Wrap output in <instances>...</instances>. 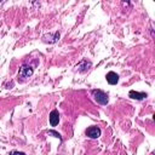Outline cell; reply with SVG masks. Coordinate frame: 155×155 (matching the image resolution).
Returning <instances> with one entry per match:
<instances>
[{"mask_svg": "<svg viewBox=\"0 0 155 155\" xmlns=\"http://www.w3.org/2000/svg\"><path fill=\"white\" fill-rule=\"evenodd\" d=\"M92 96H93V99H94L98 104H101V105H105V104H108V102H109L108 94H107L105 92L101 91V90H93V91H92Z\"/></svg>", "mask_w": 155, "mask_h": 155, "instance_id": "obj_1", "label": "cell"}, {"mask_svg": "<svg viewBox=\"0 0 155 155\" xmlns=\"http://www.w3.org/2000/svg\"><path fill=\"white\" fill-rule=\"evenodd\" d=\"M33 68L30 65H27V64H23L21 68H19V71H18V78H22V79H27L29 76L33 75Z\"/></svg>", "mask_w": 155, "mask_h": 155, "instance_id": "obj_2", "label": "cell"}, {"mask_svg": "<svg viewBox=\"0 0 155 155\" xmlns=\"http://www.w3.org/2000/svg\"><path fill=\"white\" fill-rule=\"evenodd\" d=\"M86 136L88 138H92V139H96L101 136V128L97 127V126H90L87 130H86Z\"/></svg>", "mask_w": 155, "mask_h": 155, "instance_id": "obj_3", "label": "cell"}, {"mask_svg": "<svg viewBox=\"0 0 155 155\" xmlns=\"http://www.w3.org/2000/svg\"><path fill=\"white\" fill-rule=\"evenodd\" d=\"M59 40V33L56 31V33H50V34H45L42 36V41L44 42H48V44H54Z\"/></svg>", "mask_w": 155, "mask_h": 155, "instance_id": "obj_4", "label": "cell"}, {"mask_svg": "<svg viewBox=\"0 0 155 155\" xmlns=\"http://www.w3.org/2000/svg\"><path fill=\"white\" fill-rule=\"evenodd\" d=\"M128 97L132 99H137V101H142L144 98H147V93L145 92H137V91H130L128 92Z\"/></svg>", "mask_w": 155, "mask_h": 155, "instance_id": "obj_5", "label": "cell"}, {"mask_svg": "<svg viewBox=\"0 0 155 155\" xmlns=\"http://www.w3.org/2000/svg\"><path fill=\"white\" fill-rule=\"evenodd\" d=\"M58 122H59V113H58L57 109H54L50 113V125L56 126Z\"/></svg>", "mask_w": 155, "mask_h": 155, "instance_id": "obj_6", "label": "cell"}, {"mask_svg": "<svg viewBox=\"0 0 155 155\" xmlns=\"http://www.w3.org/2000/svg\"><path fill=\"white\" fill-rule=\"evenodd\" d=\"M105 78H107V81H108L110 85H116L117 81H119V75H117L115 71H109V73L105 75Z\"/></svg>", "mask_w": 155, "mask_h": 155, "instance_id": "obj_7", "label": "cell"}, {"mask_svg": "<svg viewBox=\"0 0 155 155\" xmlns=\"http://www.w3.org/2000/svg\"><path fill=\"white\" fill-rule=\"evenodd\" d=\"M90 67H91V62H87V61H81V62L76 65V68H78V70H79L80 73L87 71V70L90 69Z\"/></svg>", "mask_w": 155, "mask_h": 155, "instance_id": "obj_8", "label": "cell"}, {"mask_svg": "<svg viewBox=\"0 0 155 155\" xmlns=\"http://www.w3.org/2000/svg\"><path fill=\"white\" fill-rule=\"evenodd\" d=\"M47 133H48V134H53V137H57V138H59V140L62 142V138H61V134H59L58 132H56V131H47Z\"/></svg>", "mask_w": 155, "mask_h": 155, "instance_id": "obj_9", "label": "cell"}, {"mask_svg": "<svg viewBox=\"0 0 155 155\" xmlns=\"http://www.w3.org/2000/svg\"><path fill=\"white\" fill-rule=\"evenodd\" d=\"M10 155H25V154L22 153V151H11Z\"/></svg>", "mask_w": 155, "mask_h": 155, "instance_id": "obj_10", "label": "cell"}]
</instances>
